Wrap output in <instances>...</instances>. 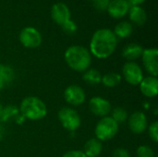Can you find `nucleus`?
<instances>
[{"label": "nucleus", "mask_w": 158, "mask_h": 157, "mask_svg": "<svg viewBox=\"0 0 158 157\" xmlns=\"http://www.w3.org/2000/svg\"><path fill=\"white\" fill-rule=\"evenodd\" d=\"M19 112L24 118L37 121L43 119L46 116L47 107L40 98L36 96H28L21 101Z\"/></svg>", "instance_id": "nucleus-3"}, {"label": "nucleus", "mask_w": 158, "mask_h": 157, "mask_svg": "<svg viewBox=\"0 0 158 157\" xmlns=\"http://www.w3.org/2000/svg\"><path fill=\"white\" fill-rule=\"evenodd\" d=\"M3 108H4V107H3V105H2L0 104V119H1V116H2V112H3Z\"/></svg>", "instance_id": "nucleus-32"}, {"label": "nucleus", "mask_w": 158, "mask_h": 157, "mask_svg": "<svg viewBox=\"0 0 158 157\" xmlns=\"http://www.w3.org/2000/svg\"><path fill=\"white\" fill-rule=\"evenodd\" d=\"M118 131V124L111 117L102 118L94 129L95 138L100 142H106L113 139Z\"/></svg>", "instance_id": "nucleus-4"}, {"label": "nucleus", "mask_w": 158, "mask_h": 157, "mask_svg": "<svg viewBox=\"0 0 158 157\" xmlns=\"http://www.w3.org/2000/svg\"><path fill=\"white\" fill-rule=\"evenodd\" d=\"M148 132H149V136L151 138V140L154 143H157L158 142V122L155 121L153 122L150 126H148Z\"/></svg>", "instance_id": "nucleus-25"}, {"label": "nucleus", "mask_w": 158, "mask_h": 157, "mask_svg": "<svg viewBox=\"0 0 158 157\" xmlns=\"http://www.w3.org/2000/svg\"><path fill=\"white\" fill-rule=\"evenodd\" d=\"M51 17L56 23L62 26L70 19V10L65 3H56L51 9Z\"/></svg>", "instance_id": "nucleus-12"}, {"label": "nucleus", "mask_w": 158, "mask_h": 157, "mask_svg": "<svg viewBox=\"0 0 158 157\" xmlns=\"http://www.w3.org/2000/svg\"><path fill=\"white\" fill-rule=\"evenodd\" d=\"M129 128L134 134H142L148 128V121L145 114L142 111L133 112L129 117Z\"/></svg>", "instance_id": "nucleus-11"}, {"label": "nucleus", "mask_w": 158, "mask_h": 157, "mask_svg": "<svg viewBox=\"0 0 158 157\" xmlns=\"http://www.w3.org/2000/svg\"><path fill=\"white\" fill-rule=\"evenodd\" d=\"M145 1L146 0H128V2L130 3L131 6H140L141 4H143Z\"/></svg>", "instance_id": "nucleus-30"}, {"label": "nucleus", "mask_w": 158, "mask_h": 157, "mask_svg": "<svg viewBox=\"0 0 158 157\" xmlns=\"http://www.w3.org/2000/svg\"><path fill=\"white\" fill-rule=\"evenodd\" d=\"M130 7L128 0H110L106 10L112 18L121 19L128 14Z\"/></svg>", "instance_id": "nucleus-13"}, {"label": "nucleus", "mask_w": 158, "mask_h": 157, "mask_svg": "<svg viewBox=\"0 0 158 157\" xmlns=\"http://www.w3.org/2000/svg\"><path fill=\"white\" fill-rule=\"evenodd\" d=\"M102 151H103L102 142H100L96 138H92L85 143L82 152L87 157H97L101 155Z\"/></svg>", "instance_id": "nucleus-15"}, {"label": "nucleus", "mask_w": 158, "mask_h": 157, "mask_svg": "<svg viewBox=\"0 0 158 157\" xmlns=\"http://www.w3.org/2000/svg\"><path fill=\"white\" fill-rule=\"evenodd\" d=\"M143 48L142 45L138 44V43H129L127 44L122 51V56L125 59H127L128 61H132L134 62V60L140 58L143 55Z\"/></svg>", "instance_id": "nucleus-16"}, {"label": "nucleus", "mask_w": 158, "mask_h": 157, "mask_svg": "<svg viewBox=\"0 0 158 157\" xmlns=\"http://www.w3.org/2000/svg\"><path fill=\"white\" fill-rule=\"evenodd\" d=\"M101 82L107 88H114L121 82V75L117 72H108L102 76Z\"/></svg>", "instance_id": "nucleus-20"}, {"label": "nucleus", "mask_w": 158, "mask_h": 157, "mask_svg": "<svg viewBox=\"0 0 158 157\" xmlns=\"http://www.w3.org/2000/svg\"><path fill=\"white\" fill-rule=\"evenodd\" d=\"M57 117L62 127L69 131H75L81 127V117L73 108L68 106L62 107L58 111Z\"/></svg>", "instance_id": "nucleus-5"}, {"label": "nucleus", "mask_w": 158, "mask_h": 157, "mask_svg": "<svg viewBox=\"0 0 158 157\" xmlns=\"http://www.w3.org/2000/svg\"><path fill=\"white\" fill-rule=\"evenodd\" d=\"M112 157H131V155L125 148H117L113 151Z\"/></svg>", "instance_id": "nucleus-28"}, {"label": "nucleus", "mask_w": 158, "mask_h": 157, "mask_svg": "<svg viewBox=\"0 0 158 157\" xmlns=\"http://www.w3.org/2000/svg\"><path fill=\"white\" fill-rule=\"evenodd\" d=\"M65 60L72 70L84 72L91 67L92 55L87 48L81 45H72L66 50Z\"/></svg>", "instance_id": "nucleus-2"}, {"label": "nucleus", "mask_w": 158, "mask_h": 157, "mask_svg": "<svg viewBox=\"0 0 158 157\" xmlns=\"http://www.w3.org/2000/svg\"><path fill=\"white\" fill-rule=\"evenodd\" d=\"M64 98L68 104L74 106H79L84 103L86 94L81 86L73 84L66 88L64 92Z\"/></svg>", "instance_id": "nucleus-9"}, {"label": "nucleus", "mask_w": 158, "mask_h": 157, "mask_svg": "<svg viewBox=\"0 0 158 157\" xmlns=\"http://www.w3.org/2000/svg\"><path fill=\"white\" fill-rule=\"evenodd\" d=\"M122 74L125 81L131 85H139L143 79V73L142 68L132 61H128L124 64L122 68Z\"/></svg>", "instance_id": "nucleus-6"}, {"label": "nucleus", "mask_w": 158, "mask_h": 157, "mask_svg": "<svg viewBox=\"0 0 158 157\" xmlns=\"http://www.w3.org/2000/svg\"><path fill=\"white\" fill-rule=\"evenodd\" d=\"M143 64L150 76L157 77L158 75V50L157 48L143 49L142 55Z\"/></svg>", "instance_id": "nucleus-8"}, {"label": "nucleus", "mask_w": 158, "mask_h": 157, "mask_svg": "<svg viewBox=\"0 0 158 157\" xmlns=\"http://www.w3.org/2000/svg\"><path fill=\"white\" fill-rule=\"evenodd\" d=\"M89 109L94 115L104 118L107 117L111 112L112 107L108 100L100 96H94L89 101Z\"/></svg>", "instance_id": "nucleus-10"}, {"label": "nucleus", "mask_w": 158, "mask_h": 157, "mask_svg": "<svg viewBox=\"0 0 158 157\" xmlns=\"http://www.w3.org/2000/svg\"><path fill=\"white\" fill-rule=\"evenodd\" d=\"M118 45V38L109 29L97 30L90 42V53L99 59H105L113 55Z\"/></svg>", "instance_id": "nucleus-1"}, {"label": "nucleus", "mask_w": 158, "mask_h": 157, "mask_svg": "<svg viewBox=\"0 0 158 157\" xmlns=\"http://www.w3.org/2000/svg\"><path fill=\"white\" fill-rule=\"evenodd\" d=\"M92 1H94V0H92Z\"/></svg>", "instance_id": "nucleus-33"}, {"label": "nucleus", "mask_w": 158, "mask_h": 157, "mask_svg": "<svg viewBox=\"0 0 158 157\" xmlns=\"http://www.w3.org/2000/svg\"><path fill=\"white\" fill-rule=\"evenodd\" d=\"M61 27H62L63 31H64L66 33H68V34H73V33H75V32L77 31V29H78L77 24H76L73 20H71V19L68 20V21H67L66 23H64Z\"/></svg>", "instance_id": "nucleus-26"}, {"label": "nucleus", "mask_w": 158, "mask_h": 157, "mask_svg": "<svg viewBox=\"0 0 158 157\" xmlns=\"http://www.w3.org/2000/svg\"><path fill=\"white\" fill-rule=\"evenodd\" d=\"M16 116H19V109L14 105H8L3 108L1 119L2 121H7L9 118H12Z\"/></svg>", "instance_id": "nucleus-23"}, {"label": "nucleus", "mask_w": 158, "mask_h": 157, "mask_svg": "<svg viewBox=\"0 0 158 157\" xmlns=\"http://www.w3.org/2000/svg\"><path fill=\"white\" fill-rule=\"evenodd\" d=\"M110 113H111V118L118 124L125 122L129 118L127 110L124 109L123 107H116V108L112 109Z\"/></svg>", "instance_id": "nucleus-22"}, {"label": "nucleus", "mask_w": 158, "mask_h": 157, "mask_svg": "<svg viewBox=\"0 0 158 157\" xmlns=\"http://www.w3.org/2000/svg\"><path fill=\"white\" fill-rule=\"evenodd\" d=\"M62 157H87L85 155V154L82 151H79V150H71L67 152Z\"/></svg>", "instance_id": "nucleus-29"}, {"label": "nucleus", "mask_w": 158, "mask_h": 157, "mask_svg": "<svg viewBox=\"0 0 158 157\" xmlns=\"http://www.w3.org/2000/svg\"><path fill=\"white\" fill-rule=\"evenodd\" d=\"M15 76L14 70L11 67L6 65H0V79L4 81V83H9L13 81Z\"/></svg>", "instance_id": "nucleus-21"}, {"label": "nucleus", "mask_w": 158, "mask_h": 157, "mask_svg": "<svg viewBox=\"0 0 158 157\" xmlns=\"http://www.w3.org/2000/svg\"><path fill=\"white\" fill-rule=\"evenodd\" d=\"M4 86H5V83H4V81L0 79V92L2 91V89L4 88Z\"/></svg>", "instance_id": "nucleus-31"}, {"label": "nucleus", "mask_w": 158, "mask_h": 157, "mask_svg": "<svg viewBox=\"0 0 158 157\" xmlns=\"http://www.w3.org/2000/svg\"><path fill=\"white\" fill-rule=\"evenodd\" d=\"M137 157H155V152L154 150L148 146V145H141L137 148L136 151Z\"/></svg>", "instance_id": "nucleus-24"}, {"label": "nucleus", "mask_w": 158, "mask_h": 157, "mask_svg": "<svg viewBox=\"0 0 158 157\" xmlns=\"http://www.w3.org/2000/svg\"><path fill=\"white\" fill-rule=\"evenodd\" d=\"M109 2H110V0H94V6L97 10L104 11V10L107 9Z\"/></svg>", "instance_id": "nucleus-27"}, {"label": "nucleus", "mask_w": 158, "mask_h": 157, "mask_svg": "<svg viewBox=\"0 0 158 157\" xmlns=\"http://www.w3.org/2000/svg\"><path fill=\"white\" fill-rule=\"evenodd\" d=\"M19 42L27 48H37L42 43V35L33 27H26L19 33Z\"/></svg>", "instance_id": "nucleus-7"}, {"label": "nucleus", "mask_w": 158, "mask_h": 157, "mask_svg": "<svg viewBox=\"0 0 158 157\" xmlns=\"http://www.w3.org/2000/svg\"><path fill=\"white\" fill-rule=\"evenodd\" d=\"M132 31H133V28H132V24L131 22L121 21L116 25L113 32L117 38L125 39V38H128L131 35Z\"/></svg>", "instance_id": "nucleus-18"}, {"label": "nucleus", "mask_w": 158, "mask_h": 157, "mask_svg": "<svg viewBox=\"0 0 158 157\" xmlns=\"http://www.w3.org/2000/svg\"><path fill=\"white\" fill-rule=\"evenodd\" d=\"M82 80L90 85H96L101 83L102 75L99 70L95 68H88L83 72Z\"/></svg>", "instance_id": "nucleus-19"}, {"label": "nucleus", "mask_w": 158, "mask_h": 157, "mask_svg": "<svg viewBox=\"0 0 158 157\" xmlns=\"http://www.w3.org/2000/svg\"><path fill=\"white\" fill-rule=\"evenodd\" d=\"M128 13L131 21L138 26L143 25L146 22L147 15L145 10L141 6H131Z\"/></svg>", "instance_id": "nucleus-17"}, {"label": "nucleus", "mask_w": 158, "mask_h": 157, "mask_svg": "<svg viewBox=\"0 0 158 157\" xmlns=\"http://www.w3.org/2000/svg\"><path fill=\"white\" fill-rule=\"evenodd\" d=\"M140 90L141 93L149 98L156 97L158 93V80L156 77L148 76L143 79L141 81Z\"/></svg>", "instance_id": "nucleus-14"}]
</instances>
